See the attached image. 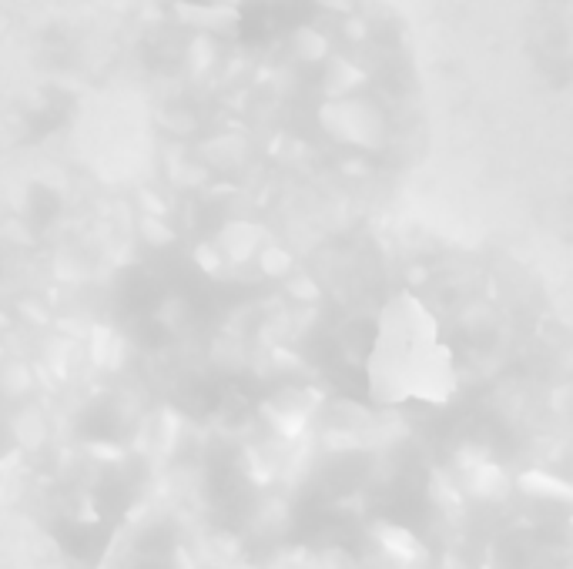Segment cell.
<instances>
[{"label": "cell", "instance_id": "5", "mask_svg": "<svg viewBox=\"0 0 573 569\" xmlns=\"http://www.w3.org/2000/svg\"><path fill=\"white\" fill-rule=\"evenodd\" d=\"M517 486H520V493H527V496H533V499H550V503H567V506H573V482L553 476V472H547V469H527V472H520Z\"/></svg>", "mask_w": 573, "mask_h": 569}, {"label": "cell", "instance_id": "2", "mask_svg": "<svg viewBox=\"0 0 573 569\" xmlns=\"http://www.w3.org/2000/svg\"><path fill=\"white\" fill-rule=\"evenodd\" d=\"M369 539L376 543V549L389 563L403 566V569H419L429 563V549L426 543L419 539L413 529L399 526V523H389V519H376L369 526Z\"/></svg>", "mask_w": 573, "mask_h": 569}, {"label": "cell", "instance_id": "1", "mask_svg": "<svg viewBox=\"0 0 573 569\" xmlns=\"http://www.w3.org/2000/svg\"><path fill=\"white\" fill-rule=\"evenodd\" d=\"M369 385L382 402H446L453 395L450 345L416 295L399 292L382 305L369 352Z\"/></svg>", "mask_w": 573, "mask_h": 569}, {"label": "cell", "instance_id": "7", "mask_svg": "<svg viewBox=\"0 0 573 569\" xmlns=\"http://www.w3.org/2000/svg\"><path fill=\"white\" fill-rule=\"evenodd\" d=\"M480 569H493V566H490V563H483V566H480Z\"/></svg>", "mask_w": 573, "mask_h": 569}, {"label": "cell", "instance_id": "3", "mask_svg": "<svg viewBox=\"0 0 573 569\" xmlns=\"http://www.w3.org/2000/svg\"><path fill=\"white\" fill-rule=\"evenodd\" d=\"M466 493L483 503H503L510 496V479L493 462H476L473 469H466Z\"/></svg>", "mask_w": 573, "mask_h": 569}, {"label": "cell", "instance_id": "4", "mask_svg": "<svg viewBox=\"0 0 573 569\" xmlns=\"http://www.w3.org/2000/svg\"><path fill=\"white\" fill-rule=\"evenodd\" d=\"M11 436L21 449L27 452H37L47 446V439H51V422L37 405H24V409L14 412L11 419Z\"/></svg>", "mask_w": 573, "mask_h": 569}, {"label": "cell", "instance_id": "6", "mask_svg": "<svg viewBox=\"0 0 573 569\" xmlns=\"http://www.w3.org/2000/svg\"><path fill=\"white\" fill-rule=\"evenodd\" d=\"M171 569H202V566H198V556L188 546H175L171 549Z\"/></svg>", "mask_w": 573, "mask_h": 569}]
</instances>
